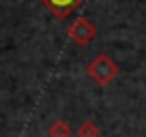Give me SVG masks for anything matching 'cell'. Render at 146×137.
<instances>
[{"mask_svg": "<svg viewBox=\"0 0 146 137\" xmlns=\"http://www.w3.org/2000/svg\"><path fill=\"white\" fill-rule=\"evenodd\" d=\"M86 73L97 86H108L110 82H114L120 73V67L110 58L108 54H99L90 64L86 67Z\"/></svg>", "mask_w": 146, "mask_h": 137, "instance_id": "obj_1", "label": "cell"}, {"mask_svg": "<svg viewBox=\"0 0 146 137\" xmlns=\"http://www.w3.org/2000/svg\"><path fill=\"white\" fill-rule=\"evenodd\" d=\"M95 37H97V28L88 17H78L71 26H69V39L80 47L88 45Z\"/></svg>", "mask_w": 146, "mask_h": 137, "instance_id": "obj_2", "label": "cell"}, {"mask_svg": "<svg viewBox=\"0 0 146 137\" xmlns=\"http://www.w3.org/2000/svg\"><path fill=\"white\" fill-rule=\"evenodd\" d=\"M39 2H41L43 7H47L58 19L69 17L78 7L84 5V0H39Z\"/></svg>", "mask_w": 146, "mask_h": 137, "instance_id": "obj_3", "label": "cell"}, {"mask_svg": "<svg viewBox=\"0 0 146 137\" xmlns=\"http://www.w3.org/2000/svg\"><path fill=\"white\" fill-rule=\"evenodd\" d=\"M47 135L50 137H71V126L64 120H54L47 126Z\"/></svg>", "mask_w": 146, "mask_h": 137, "instance_id": "obj_4", "label": "cell"}, {"mask_svg": "<svg viewBox=\"0 0 146 137\" xmlns=\"http://www.w3.org/2000/svg\"><path fill=\"white\" fill-rule=\"evenodd\" d=\"M99 135H101V128L92 120H84L78 126V137H99Z\"/></svg>", "mask_w": 146, "mask_h": 137, "instance_id": "obj_5", "label": "cell"}]
</instances>
